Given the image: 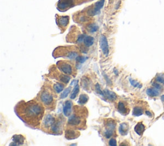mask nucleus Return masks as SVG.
I'll return each mask as SVG.
<instances>
[{
	"mask_svg": "<svg viewBox=\"0 0 164 146\" xmlns=\"http://www.w3.org/2000/svg\"><path fill=\"white\" fill-rule=\"evenodd\" d=\"M16 112L25 123L33 127H37L40 124L43 117L44 108L38 102H22L16 106Z\"/></svg>",
	"mask_w": 164,
	"mask_h": 146,
	"instance_id": "nucleus-1",
	"label": "nucleus"
},
{
	"mask_svg": "<svg viewBox=\"0 0 164 146\" xmlns=\"http://www.w3.org/2000/svg\"><path fill=\"white\" fill-rule=\"evenodd\" d=\"M79 106H75V108L77 110L74 108V113L69 117L67 122L69 126L76 128H82V127L85 126V117H83L85 116L84 113L82 112L83 110L82 108H78Z\"/></svg>",
	"mask_w": 164,
	"mask_h": 146,
	"instance_id": "nucleus-2",
	"label": "nucleus"
},
{
	"mask_svg": "<svg viewBox=\"0 0 164 146\" xmlns=\"http://www.w3.org/2000/svg\"><path fill=\"white\" fill-rule=\"evenodd\" d=\"M59 70L66 75H74V68L71 62L66 61H60L56 63Z\"/></svg>",
	"mask_w": 164,
	"mask_h": 146,
	"instance_id": "nucleus-3",
	"label": "nucleus"
},
{
	"mask_svg": "<svg viewBox=\"0 0 164 146\" xmlns=\"http://www.w3.org/2000/svg\"><path fill=\"white\" fill-rule=\"evenodd\" d=\"M40 100L46 106H51L54 103V98L48 91H42L40 95Z\"/></svg>",
	"mask_w": 164,
	"mask_h": 146,
	"instance_id": "nucleus-4",
	"label": "nucleus"
},
{
	"mask_svg": "<svg viewBox=\"0 0 164 146\" xmlns=\"http://www.w3.org/2000/svg\"><path fill=\"white\" fill-rule=\"evenodd\" d=\"M105 127L106 131L104 132V136L106 138H110L112 136L115 129V122L114 120L109 119L105 124Z\"/></svg>",
	"mask_w": 164,
	"mask_h": 146,
	"instance_id": "nucleus-5",
	"label": "nucleus"
},
{
	"mask_svg": "<svg viewBox=\"0 0 164 146\" xmlns=\"http://www.w3.org/2000/svg\"><path fill=\"white\" fill-rule=\"evenodd\" d=\"M55 122H56V118L52 115H46L42 122V128L48 130L49 129H51Z\"/></svg>",
	"mask_w": 164,
	"mask_h": 146,
	"instance_id": "nucleus-6",
	"label": "nucleus"
},
{
	"mask_svg": "<svg viewBox=\"0 0 164 146\" xmlns=\"http://www.w3.org/2000/svg\"><path fill=\"white\" fill-rule=\"evenodd\" d=\"M100 46L103 53L105 56H108L109 54V47L107 39L104 36H101L100 38Z\"/></svg>",
	"mask_w": 164,
	"mask_h": 146,
	"instance_id": "nucleus-7",
	"label": "nucleus"
},
{
	"mask_svg": "<svg viewBox=\"0 0 164 146\" xmlns=\"http://www.w3.org/2000/svg\"><path fill=\"white\" fill-rule=\"evenodd\" d=\"M104 0H100L98 2H97L95 5L94 8H93V10H89L88 12V14L90 16H95L97 14H99L100 13L101 9L103 8V6L104 5Z\"/></svg>",
	"mask_w": 164,
	"mask_h": 146,
	"instance_id": "nucleus-8",
	"label": "nucleus"
},
{
	"mask_svg": "<svg viewBox=\"0 0 164 146\" xmlns=\"http://www.w3.org/2000/svg\"><path fill=\"white\" fill-rule=\"evenodd\" d=\"M51 131L55 134H58L62 131V122L61 120H57L50 129Z\"/></svg>",
	"mask_w": 164,
	"mask_h": 146,
	"instance_id": "nucleus-9",
	"label": "nucleus"
},
{
	"mask_svg": "<svg viewBox=\"0 0 164 146\" xmlns=\"http://www.w3.org/2000/svg\"><path fill=\"white\" fill-rule=\"evenodd\" d=\"M72 107V102L70 100H67L65 102V104L63 108L64 114L66 116H69L71 114V110Z\"/></svg>",
	"mask_w": 164,
	"mask_h": 146,
	"instance_id": "nucleus-10",
	"label": "nucleus"
},
{
	"mask_svg": "<svg viewBox=\"0 0 164 146\" xmlns=\"http://www.w3.org/2000/svg\"><path fill=\"white\" fill-rule=\"evenodd\" d=\"M14 142H12V144H10V146H20L24 144V140L25 138L22 135H14L12 138Z\"/></svg>",
	"mask_w": 164,
	"mask_h": 146,
	"instance_id": "nucleus-11",
	"label": "nucleus"
},
{
	"mask_svg": "<svg viewBox=\"0 0 164 146\" xmlns=\"http://www.w3.org/2000/svg\"><path fill=\"white\" fill-rule=\"evenodd\" d=\"M80 136V133L73 129H67L66 131V137L69 140L74 139Z\"/></svg>",
	"mask_w": 164,
	"mask_h": 146,
	"instance_id": "nucleus-12",
	"label": "nucleus"
},
{
	"mask_svg": "<svg viewBox=\"0 0 164 146\" xmlns=\"http://www.w3.org/2000/svg\"><path fill=\"white\" fill-rule=\"evenodd\" d=\"M69 22V18L68 16H61L58 18L57 23L59 26L62 27H66Z\"/></svg>",
	"mask_w": 164,
	"mask_h": 146,
	"instance_id": "nucleus-13",
	"label": "nucleus"
},
{
	"mask_svg": "<svg viewBox=\"0 0 164 146\" xmlns=\"http://www.w3.org/2000/svg\"><path fill=\"white\" fill-rule=\"evenodd\" d=\"M72 4V0H64L62 2L59 3L58 8L59 10H64L71 6Z\"/></svg>",
	"mask_w": 164,
	"mask_h": 146,
	"instance_id": "nucleus-14",
	"label": "nucleus"
},
{
	"mask_svg": "<svg viewBox=\"0 0 164 146\" xmlns=\"http://www.w3.org/2000/svg\"><path fill=\"white\" fill-rule=\"evenodd\" d=\"M118 111L122 115H126L129 113V110L123 102H119L118 104Z\"/></svg>",
	"mask_w": 164,
	"mask_h": 146,
	"instance_id": "nucleus-15",
	"label": "nucleus"
},
{
	"mask_svg": "<svg viewBox=\"0 0 164 146\" xmlns=\"http://www.w3.org/2000/svg\"><path fill=\"white\" fill-rule=\"evenodd\" d=\"M129 131V125L126 122L120 124L119 128V132L122 135H126L128 133Z\"/></svg>",
	"mask_w": 164,
	"mask_h": 146,
	"instance_id": "nucleus-16",
	"label": "nucleus"
},
{
	"mask_svg": "<svg viewBox=\"0 0 164 146\" xmlns=\"http://www.w3.org/2000/svg\"><path fill=\"white\" fill-rule=\"evenodd\" d=\"M146 93L149 97H154L158 96L160 95V90L154 87L153 88H149V89H148L147 91H146Z\"/></svg>",
	"mask_w": 164,
	"mask_h": 146,
	"instance_id": "nucleus-17",
	"label": "nucleus"
},
{
	"mask_svg": "<svg viewBox=\"0 0 164 146\" xmlns=\"http://www.w3.org/2000/svg\"><path fill=\"white\" fill-rule=\"evenodd\" d=\"M104 93L105 95V97L107 98L109 100L114 101L117 98V95L113 91H110L107 89H105L104 90Z\"/></svg>",
	"mask_w": 164,
	"mask_h": 146,
	"instance_id": "nucleus-18",
	"label": "nucleus"
},
{
	"mask_svg": "<svg viewBox=\"0 0 164 146\" xmlns=\"http://www.w3.org/2000/svg\"><path fill=\"white\" fill-rule=\"evenodd\" d=\"M145 131V126L142 122H138L135 127V131L138 135H142Z\"/></svg>",
	"mask_w": 164,
	"mask_h": 146,
	"instance_id": "nucleus-19",
	"label": "nucleus"
},
{
	"mask_svg": "<svg viewBox=\"0 0 164 146\" xmlns=\"http://www.w3.org/2000/svg\"><path fill=\"white\" fill-rule=\"evenodd\" d=\"M144 113V109L141 106H136L133 108V115L135 116H139Z\"/></svg>",
	"mask_w": 164,
	"mask_h": 146,
	"instance_id": "nucleus-20",
	"label": "nucleus"
},
{
	"mask_svg": "<svg viewBox=\"0 0 164 146\" xmlns=\"http://www.w3.org/2000/svg\"><path fill=\"white\" fill-rule=\"evenodd\" d=\"M84 42L85 45L87 47L92 46V44H94V39L92 36H85V37L84 39Z\"/></svg>",
	"mask_w": 164,
	"mask_h": 146,
	"instance_id": "nucleus-21",
	"label": "nucleus"
},
{
	"mask_svg": "<svg viewBox=\"0 0 164 146\" xmlns=\"http://www.w3.org/2000/svg\"><path fill=\"white\" fill-rule=\"evenodd\" d=\"M58 79L64 84H68L69 82L70 81L71 77L67 75L59 74L58 75Z\"/></svg>",
	"mask_w": 164,
	"mask_h": 146,
	"instance_id": "nucleus-22",
	"label": "nucleus"
},
{
	"mask_svg": "<svg viewBox=\"0 0 164 146\" xmlns=\"http://www.w3.org/2000/svg\"><path fill=\"white\" fill-rule=\"evenodd\" d=\"M53 89H54L55 91L57 93H59L61 91H62L64 89V86L62 83L60 82H56V84L53 86Z\"/></svg>",
	"mask_w": 164,
	"mask_h": 146,
	"instance_id": "nucleus-23",
	"label": "nucleus"
},
{
	"mask_svg": "<svg viewBox=\"0 0 164 146\" xmlns=\"http://www.w3.org/2000/svg\"><path fill=\"white\" fill-rule=\"evenodd\" d=\"M79 91H80V87H79V85L77 83L76 84H75L74 89L72 90L71 95V99H74V98H76V97H77V95L79 93Z\"/></svg>",
	"mask_w": 164,
	"mask_h": 146,
	"instance_id": "nucleus-24",
	"label": "nucleus"
},
{
	"mask_svg": "<svg viewBox=\"0 0 164 146\" xmlns=\"http://www.w3.org/2000/svg\"><path fill=\"white\" fill-rule=\"evenodd\" d=\"M88 100V97L85 94H82L79 97L78 102L80 104H86L87 101Z\"/></svg>",
	"mask_w": 164,
	"mask_h": 146,
	"instance_id": "nucleus-25",
	"label": "nucleus"
},
{
	"mask_svg": "<svg viewBox=\"0 0 164 146\" xmlns=\"http://www.w3.org/2000/svg\"><path fill=\"white\" fill-rule=\"evenodd\" d=\"M87 28H88V31L90 32H92V33H94V32H96V31H98V26L95 23H91V24H88V26H87Z\"/></svg>",
	"mask_w": 164,
	"mask_h": 146,
	"instance_id": "nucleus-26",
	"label": "nucleus"
},
{
	"mask_svg": "<svg viewBox=\"0 0 164 146\" xmlns=\"http://www.w3.org/2000/svg\"><path fill=\"white\" fill-rule=\"evenodd\" d=\"M71 91V88H68L64 90V91L62 93V94L60 95V98H65L66 97L68 96L69 93Z\"/></svg>",
	"mask_w": 164,
	"mask_h": 146,
	"instance_id": "nucleus-27",
	"label": "nucleus"
},
{
	"mask_svg": "<svg viewBox=\"0 0 164 146\" xmlns=\"http://www.w3.org/2000/svg\"><path fill=\"white\" fill-rule=\"evenodd\" d=\"M130 83H131V84L133 86H134V87L139 88H142V84H140L139 82L136 81V80H133V79H130Z\"/></svg>",
	"mask_w": 164,
	"mask_h": 146,
	"instance_id": "nucleus-28",
	"label": "nucleus"
},
{
	"mask_svg": "<svg viewBox=\"0 0 164 146\" xmlns=\"http://www.w3.org/2000/svg\"><path fill=\"white\" fill-rule=\"evenodd\" d=\"M96 92H97V93L101 95L103 98H105V95H104V91H102L101 90L100 86H99V84H96Z\"/></svg>",
	"mask_w": 164,
	"mask_h": 146,
	"instance_id": "nucleus-29",
	"label": "nucleus"
},
{
	"mask_svg": "<svg viewBox=\"0 0 164 146\" xmlns=\"http://www.w3.org/2000/svg\"><path fill=\"white\" fill-rule=\"evenodd\" d=\"M87 59V57L82 56V55H78V56L76 58V61L78 62H80V63H83Z\"/></svg>",
	"mask_w": 164,
	"mask_h": 146,
	"instance_id": "nucleus-30",
	"label": "nucleus"
},
{
	"mask_svg": "<svg viewBox=\"0 0 164 146\" xmlns=\"http://www.w3.org/2000/svg\"><path fill=\"white\" fill-rule=\"evenodd\" d=\"M156 82H158V83H164V74L158 75V76L156 77Z\"/></svg>",
	"mask_w": 164,
	"mask_h": 146,
	"instance_id": "nucleus-31",
	"label": "nucleus"
},
{
	"mask_svg": "<svg viewBox=\"0 0 164 146\" xmlns=\"http://www.w3.org/2000/svg\"><path fill=\"white\" fill-rule=\"evenodd\" d=\"M109 145L111 146H117V141L115 138H111L109 141Z\"/></svg>",
	"mask_w": 164,
	"mask_h": 146,
	"instance_id": "nucleus-32",
	"label": "nucleus"
},
{
	"mask_svg": "<svg viewBox=\"0 0 164 146\" xmlns=\"http://www.w3.org/2000/svg\"><path fill=\"white\" fill-rule=\"evenodd\" d=\"M85 37V36L84 35H83V34H82V35H80V36L78 37V39H77V42L81 43L82 42V41H83Z\"/></svg>",
	"mask_w": 164,
	"mask_h": 146,
	"instance_id": "nucleus-33",
	"label": "nucleus"
},
{
	"mask_svg": "<svg viewBox=\"0 0 164 146\" xmlns=\"http://www.w3.org/2000/svg\"><path fill=\"white\" fill-rule=\"evenodd\" d=\"M146 115H148V116H149V117H151V116H153L152 114H151V112L149 111H146Z\"/></svg>",
	"mask_w": 164,
	"mask_h": 146,
	"instance_id": "nucleus-34",
	"label": "nucleus"
},
{
	"mask_svg": "<svg viewBox=\"0 0 164 146\" xmlns=\"http://www.w3.org/2000/svg\"><path fill=\"white\" fill-rule=\"evenodd\" d=\"M161 100H162V102H164V95H162V96L161 97Z\"/></svg>",
	"mask_w": 164,
	"mask_h": 146,
	"instance_id": "nucleus-35",
	"label": "nucleus"
}]
</instances>
